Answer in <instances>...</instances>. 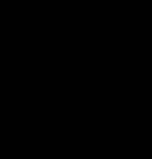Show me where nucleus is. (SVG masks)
Masks as SVG:
<instances>
[]
</instances>
